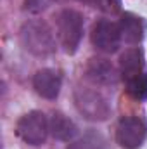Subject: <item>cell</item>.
<instances>
[{"label": "cell", "mask_w": 147, "mask_h": 149, "mask_svg": "<svg viewBox=\"0 0 147 149\" xmlns=\"http://www.w3.org/2000/svg\"><path fill=\"white\" fill-rule=\"evenodd\" d=\"M19 37L23 47L37 57H47L55 52V38L45 21L35 19L24 23Z\"/></svg>", "instance_id": "1"}, {"label": "cell", "mask_w": 147, "mask_h": 149, "mask_svg": "<svg viewBox=\"0 0 147 149\" xmlns=\"http://www.w3.org/2000/svg\"><path fill=\"white\" fill-rule=\"evenodd\" d=\"M57 23V37L62 49L68 54H74L81 37H83V16L74 9H64L55 17Z\"/></svg>", "instance_id": "2"}, {"label": "cell", "mask_w": 147, "mask_h": 149, "mask_svg": "<svg viewBox=\"0 0 147 149\" xmlns=\"http://www.w3.org/2000/svg\"><path fill=\"white\" fill-rule=\"evenodd\" d=\"M74 102L78 111L92 121H102L111 113L107 99L92 88H78L74 92Z\"/></svg>", "instance_id": "3"}, {"label": "cell", "mask_w": 147, "mask_h": 149, "mask_svg": "<svg viewBox=\"0 0 147 149\" xmlns=\"http://www.w3.org/2000/svg\"><path fill=\"white\" fill-rule=\"evenodd\" d=\"M17 135L30 146H42L50 132L49 120L42 111H30L17 121Z\"/></svg>", "instance_id": "4"}, {"label": "cell", "mask_w": 147, "mask_h": 149, "mask_svg": "<svg viewBox=\"0 0 147 149\" xmlns=\"http://www.w3.org/2000/svg\"><path fill=\"white\" fill-rule=\"evenodd\" d=\"M147 137L146 123L137 116H126L119 121L116 130V141L125 149H137L144 144Z\"/></svg>", "instance_id": "5"}, {"label": "cell", "mask_w": 147, "mask_h": 149, "mask_svg": "<svg viewBox=\"0 0 147 149\" xmlns=\"http://www.w3.org/2000/svg\"><path fill=\"white\" fill-rule=\"evenodd\" d=\"M92 42L102 52H116L121 42L119 24L111 21H99L92 30Z\"/></svg>", "instance_id": "6"}, {"label": "cell", "mask_w": 147, "mask_h": 149, "mask_svg": "<svg viewBox=\"0 0 147 149\" xmlns=\"http://www.w3.org/2000/svg\"><path fill=\"white\" fill-rule=\"evenodd\" d=\"M61 74L55 70L50 68H43L37 71V74L33 76V87L37 90L38 95H42L43 99H55L61 92Z\"/></svg>", "instance_id": "7"}, {"label": "cell", "mask_w": 147, "mask_h": 149, "mask_svg": "<svg viewBox=\"0 0 147 149\" xmlns=\"http://www.w3.org/2000/svg\"><path fill=\"white\" fill-rule=\"evenodd\" d=\"M87 78L97 85H112L116 81V71L109 61L92 59L87 66Z\"/></svg>", "instance_id": "8"}, {"label": "cell", "mask_w": 147, "mask_h": 149, "mask_svg": "<svg viewBox=\"0 0 147 149\" xmlns=\"http://www.w3.org/2000/svg\"><path fill=\"white\" fill-rule=\"evenodd\" d=\"M119 31H121V38L126 43L133 45V43H139L144 38L146 26H144V21L139 16L125 12L121 16V21H119Z\"/></svg>", "instance_id": "9"}, {"label": "cell", "mask_w": 147, "mask_h": 149, "mask_svg": "<svg viewBox=\"0 0 147 149\" xmlns=\"http://www.w3.org/2000/svg\"><path fill=\"white\" fill-rule=\"evenodd\" d=\"M119 66H121V76L123 80H130L137 74L144 73V57L142 52L139 49H128L121 59H119Z\"/></svg>", "instance_id": "10"}, {"label": "cell", "mask_w": 147, "mask_h": 149, "mask_svg": "<svg viewBox=\"0 0 147 149\" xmlns=\"http://www.w3.org/2000/svg\"><path fill=\"white\" fill-rule=\"evenodd\" d=\"M49 128H50V134L57 141H71L78 132L76 125L68 116H64L62 113H54L52 114V118L49 121Z\"/></svg>", "instance_id": "11"}, {"label": "cell", "mask_w": 147, "mask_h": 149, "mask_svg": "<svg viewBox=\"0 0 147 149\" xmlns=\"http://www.w3.org/2000/svg\"><path fill=\"white\" fill-rule=\"evenodd\" d=\"M126 90L133 99L139 101H146L147 99V73L137 74L130 80H126Z\"/></svg>", "instance_id": "12"}, {"label": "cell", "mask_w": 147, "mask_h": 149, "mask_svg": "<svg viewBox=\"0 0 147 149\" xmlns=\"http://www.w3.org/2000/svg\"><path fill=\"white\" fill-rule=\"evenodd\" d=\"M68 149H106V139L101 134L90 132V134L83 135L80 141L73 142Z\"/></svg>", "instance_id": "13"}, {"label": "cell", "mask_w": 147, "mask_h": 149, "mask_svg": "<svg viewBox=\"0 0 147 149\" xmlns=\"http://www.w3.org/2000/svg\"><path fill=\"white\" fill-rule=\"evenodd\" d=\"M45 9V0H24V10L40 12Z\"/></svg>", "instance_id": "14"}, {"label": "cell", "mask_w": 147, "mask_h": 149, "mask_svg": "<svg viewBox=\"0 0 147 149\" xmlns=\"http://www.w3.org/2000/svg\"><path fill=\"white\" fill-rule=\"evenodd\" d=\"M83 2H90V0H83Z\"/></svg>", "instance_id": "15"}]
</instances>
